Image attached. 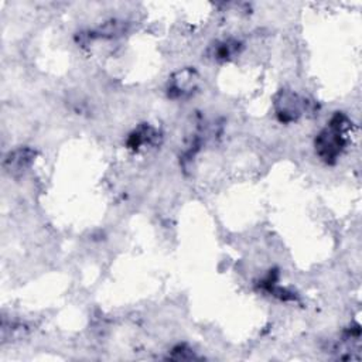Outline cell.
<instances>
[{
	"label": "cell",
	"instance_id": "obj_1",
	"mask_svg": "<svg viewBox=\"0 0 362 362\" xmlns=\"http://www.w3.org/2000/svg\"><path fill=\"white\" fill-rule=\"evenodd\" d=\"M344 146L342 136V117L337 116L331 123L329 130L327 129L317 139V148L322 158L331 160L335 158Z\"/></svg>",
	"mask_w": 362,
	"mask_h": 362
}]
</instances>
